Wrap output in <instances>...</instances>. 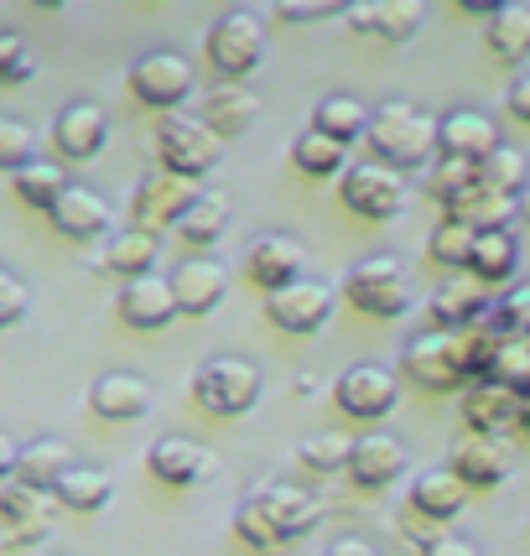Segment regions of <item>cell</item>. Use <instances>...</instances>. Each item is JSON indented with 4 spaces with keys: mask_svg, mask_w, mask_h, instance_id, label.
<instances>
[{
    "mask_svg": "<svg viewBox=\"0 0 530 556\" xmlns=\"http://www.w3.org/2000/svg\"><path fill=\"white\" fill-rule=\"evenodd\" d=\"M364 141H369V162H380V167L401 172L406 177L411 167H427L437 151V115L427 110H416L411 99H386V104H375L369 110V130H364Z\"/></svg>",
    "mask_w": 530,
    "mask_h": 556,
    "instance_id": "1",
    "label": "cell"
},
{
    "mask_svg": "<svg viewBox=\"0 0 530 556\" xmlns=\"http://www.w3.org/2000/svg\"><path fill=\"white\" fill-rule=\"evenodd\" d=\"M261 390H265V375L255 369V364L240 359V354H218V359H209V364H198L193 369L188 395H193V406L203 416L235 421V416H244L255 401H261Z\"/></svg>",
    "mask_w": 530,
    "mask_h": 556,
    "instance_id": "2",
    "label": "cell"
},
{
    "mask_svg": "<svg viewBox=\"0 0 530 556\" xmlns=\"http://www.w3.org/2000/svg\"><path fill=\"white\" fill-rule=\"evenodd\" d=\"M343 296H349V307H359L375 323L406 317L411 302H416L411 296V276L395 255H364V261H354L349 276H343Z\"/></svg>",
    "mask_w": 530,
    "mask_h": 556,
    "instance_id": "3",
    "label": "cell"
},
{
    "mask_svg": "<svg viewBox=\"0 0 530 556\" xmlns=\"http://www.w3.org/2000/svg\"><path fill=\"white\" fill-rule=\"evenodd\" d=\"M203 52H209V63H214L229 84L244 78V73H255L261 68V58H265V16L261 11H250V5L224 11V16L209 26Z\"/></svg>",
    "mask_w": 530,
    "mask_h": 556,
    "instance_id": "4",
    "label": "cell"
},
{
    "mask_svg": "<svg viewBox=\"0 0 530 556\" xmlns=\"http://www.w3.org/2000/svg\"><path fill=\"white\" fill-rule=\"evenodd\" d=\"M156 156H162V172L182 177V182H203L218 167L224 141L198 115H167L156 125Z\"/></svg>",
    "mask_w": 530,
    "mask_h": 556,
    "instance_id": "5",
    "label": "cell"
},
{
    "mask_svg": "<svg viewBox=\"0 0 530 556\" xmlns=\"http://www.w3.org/2000/svg\"><path fill=\"white\" fill-rule=\"evenodd\" d=\"M130 94H136V104H146V110H162V115H177V104H188L198 89V73L193 63L182 58V52L172 48H156V52H141L136 63H130Z\"/></svg>",
    "mask_w": 530,
    "mask_h": 556,
    "instance_id": "6",
    "label": "cell"
},
{
    "mask_svg": "<svg viewBox=\"0 0 530 556\" xmlns=\"http://www.w3.org/2000/svg\"><path fill=\"white\" fill-rule=\"evenodd\" d=\"M401 375H411L421 390L432 395H453V390H468L474 375L463 364V339L458 333H427V339H411L406 354H401Z\"/></svg>",
    "mask_w": 530,
    "mask_h": 556,
    "instance_id": "7",
    "label": "cell"
},
{
    "mask_svg": "<svg viewBox=\"0 0 530 556\" xmlns=\"http://www.w3.org/2000/svg\"><path fill=\"white\" fill-rule=\"evenodd\" d=\"M198 203V182H182V177H172V172H146L141 182L130 188V203H125V214H130V229H141V235H162V229H177V218L188 214Z\"/></svg>",
    "mask_w": 530,
    "mask_h": 556,
    "instance_id": "8",
    "label": "cell"
},
{
    "mask_svg": "<svg viewBox=\"0 0 530 556\" xmlns=\"http://www.w3.org/2000/svg\"><path fill=\"white\" fill-rule=\"evenodd\" d=\"M406 177L401 172L380 167V162H349L343 167V177H338V198H343V208L359 218H375V224H386V218H395L401 208H406Z\"/></svg>",
    "mask_w": 530,
    "mask_h": 556,
    "instance_id": "9",
    "label": "cell"
},
{
    "mask_svg": "<svg viewBox=\"0 0 530 556\" xmlns=\"http://www.w3.org/2000/svg\"><path fill=\"white\" fill-rule=\"evenodd\" d=\"M333 401L343 416H354V421H380L401 406V375L386 369V364H354V369H343L333 386Z\"/></svg>",
    "mask_w": 530,
    "mask_h": 556,
    "instance_id": "10",
    "label": "cell"
},
{
    "mask_svg": "<svg viewBox=\"0 0 530 556\" xmlns=\"http://www.w3.org/2000/svg\"><path fill=\"white\" fill-rule=\"evenodd\" d=\"M328 317H333V287H328V281H313V276H302V281H291L287 291H270V296H265V323H270L276 333H291V339L317 333Z\"/></svg>",
    "mask_w": 530,
    "mask_h": 556,
    "instance_id": "11",
    "label": "cell"
},
{
    "mask_svg": "<svg viewBox=\"0 0 530 556\" xmlns=\"http://www.w3.org/2000/svg\"><path fill=\"white\" fill-rule=\"evenodd\" d=\"M244 500L270 520V531L281 535V541H302V535H313L317 526H323V500L307 494V489L287 484V479H265V484H255Z\"/></svg>",
    "mask_w": 530,
    "mask_h": 556,
    "instance_id": "12",
    "label": "cell"
},
{
    "mask_svg": "<svg viewBox=\"0 0 530 556\" xmlns=\"http://www.w3.org/2000/svg\"><path fill=\"white\" fill-rule=\"evenodd\" d=\"M406 468H411L406 442H401V437H390V432L354 437L349 463H343L349 484H354V489H369V494H380V489H390L395 479H406Z\"/></svg>",
    "mask_w": 530,
    "mask_h": 556,
    "instance_id": "13",
    "label": "cell"
},
{
    "mask_svg": "<svg viewBox=\"0 0 530 556\" xmlns=\"http://www.w3.org/2000/svg\"><path fill=\"white\" fill-rule=\"evenodd\" d=\"M302 266H307L302 240H291V235H281V229L255 235L250 250H244V276H250L265 296H270V291H287L291 281H302Z\"/></svg>",
    "mask_w": 530,
    "mask_h": 556,
    "instance_id": "14",
    "label": "cell"
},
{
    "mask_svg": "<svg viewBox=\"0 0 530 556\" xmlns=\"http://www.w3.org/2000/svg\"><path fill=\"white\" fill-rule=\"evenodd\" d=\"M110 141V115L99 110L94 99H73L58 110V121H52V146H58V156L63 162H94L99 151Z\"/></svg>",
    "mask_w": 530,
    "mask_h": 556,
    "instance_id": "15",
    "label": "cell"
},
{
    "mask_svg": "<svg viewBox=\"0 0 530 556\" xmlns=\"http://www.w3.org/2000/svg\"><path fill=\"white\" fill-rule=\"evenodd\" d=\"M167 287L172 302H177V317H209L224 302V291H229V270L214 255H193V261H182L172 270Z\"/></svg>",
    "mask_w": 530,
    "mask_h": 556,
    "instance_id": "16",
    "label": "cell"
},
{
    "mask_svg": "<svg viewBox=\"0 0 530 556\" xmlns=\"http://www.w3.org/2000/svg\"><path fill=\"white\" fill-rule=\"evenodd\" d=\"M500 125L489 121L483 110H447L442 121H437V151L442 156H453V162H468V167H479L489 151H500Z\"/></svg>",
    "mask_w": 530,
    "mask_h": 556,
    "instance_id": "17",
    "label": "cell"
},
{
    "mask_svg": "<svg viewBox=\"0 0 530 556\" xmlns=\"http://www.w3.org/2000/svg\"><path fill=\"white\" fill-rule=\"evenodd\" d=\"M421 0H359L343 11V26L354 37H369V42H406L411 31L421 26Z\"/></svg>",
    "mask_w": 530,
    "mask_h": 556,
    "instance_id": "18",
    "label": "cell"
},
{
    "mask_svg": "<svg viewBox=\"0 0 530 556\" xmlns=\"http://www.w3.org/2000/svg\"><path fill=\"white\" fill-rule=\"evenodd\" d=\"M115 313L125 317V328H136V333H162L172 317H177V302H172V287L167 276H136V281H125L121 296H115Z\"/></svg>",
    "mask_w": 530,
    "mask_h": 556,
    "instance_id": "19",
    "label": "cell"
},
{
    "mask_svg": "<svg viewBox=\"0 0 530 556\" xmlns=\"http://www.w3.org/2000/svg\"><path fill=\"white\" fill-rule=\"evenodd\" d=\"M48 218H52V229H58L63 240L89 244V240H99V235L110 229V203H104V193H94V188L68 182V188L58 193V203L48 208Z\"/></svg>",
    "mask_w": 530,
    "mask_h": 556,
    "instance_id": "20",
    "label": "cell"
},
{
    "mask_svg": "<svg viewBox=\"0 0 530 556\" xmlns=\"http://www.w3.org/2000/svg\"><path fill=\"white\" fill-rule=\"evenodd\" d=\"M261 94H250L244 84H214L209 94H203V110H198V121L214 130L218 141H235L244 130H255L261 125Z\"/></svg>",
    "mask_w": 530,
    "mask_h": 556,
    "instance_id": "21",
    "label": "cell"
},
{
    "mask_svg": "<svg viewBox=\"0 0 530 556\" xmlns=\"http://www.w3.org/2000/svg\"><path fill=\"white\" fill-rule=\"evenodd\" d=\"M146 468L167 489H193L203 479H214V458H209V447H198L193 437H162V442H151Z\"/></svg>",
    "mask_w": 530,
    "mask_h": 556,
    "instance_id": "22",
    "label": "cell"
},
{
    "mask_svg": "<svg viewBox=\"0 0 530 556\" xmlns=\"http://www.w3.org/2000/svg\"><path fill=\"white\" fill-rule=\"evenodd\" d=\"M453 473L463 479V489L474 494V489H500L509 479V447L500 442V437H463L458 447H453V463H447Z\"/></svg>",
    "mask_w": 530,
    "mask_h": 556,
    "instance_id": "23",
    "label": "cell"
},
{
    "mask_svg": "<svg viewBox=\"0 0 530 556\" xmlns=\"http://www.w3.org/2000/svg\"><path fill=\"white\" fill-rule=\"evenodd\" d=\"M483 317H489V291L474 276H458V281L437 287L432 302H427V323L437 333H463V328H474Z\"/></svg>",
    "mask_w": 530,
    "mask_h": 556,
    "instance_id": "24",
    "label": "cell"
},
{
    "mask_svg": "<svg viewBox=\"0 0 530 556\" xmlns=\"http://www.w3.org/2000/svg\"><path fill=\"white\" fill-rule=\"evenodd\" d=\"M406 505L416 520H458L463 509H468V489L453 468H427V473H416L406 489Z\"/></svg>",
    "mask_w": 530,
    "mask_h": 556,
    "instance_id": "25",
    "label": "cell"
},
{
    "mask_svg": "<svg viewBox=\"0 0 530 556\" xmlns=\"http://www.w3.org/2000/svg\"><path fill=\"white\" fill-rule=\"evenodd\" d=\"M463 421L474 437H505L520 421V395L494 386V380H474L463 390Z\"/></svg>",
    "mask_w": 530,
    "mask_h": 556,
    "instance_id": "26",
    "label": "cell"
},
{
    "mask_svg": "<svg viewBox=\"0 0 530 556\" xmlns=\"http://www.w3.org/2000/svg\"><path fill=\"white\" fill-rule=\"evenodd\" d=\"M89 406L104 421H141L151 412V386H146L136 369H110L99 375L94 390H89Z\"/></svg>",
    "mask_w": 530,
    "mask_h": 556,
    "instance_id": "27",
    "label": "cell"
},
{
    "mask_svg": "<svg viewBox=\"0 0 530 556\" xmlns=\"http://www.w3.org/2000/svg\"><path fill=\"white\" fill-rule=\"evenodd\" d=\"M48 494L63 509H73V515H99V509L115 500V479L104 468H94V463H73V468H63V479Z\"/></svg>",
    "mask_w": 530,
    "mask_h": 556,
    "instance_id": "28",
    "label": "cell"
},
{
    "mask_svg": "<svg viewBox=\"0 0 530 556\" xmlns=\"http://www.w3.org/2000/svg\"><path fill=\"white\" fill-rule=\"evenodd\" d=\"M229 224H235V203L224 193H198V203L188 214L177 218V240L188 244V250H214L224 235H229Z\"/></svg>",
    "mask_w": 530,
    "mask_h": 556,
    "instance_id": "29",
    "label": "cell"
},
{
    "mask_svg": "<svg viewBox=\"0 0 530 556\" xmlns=\"http://www.w3.org/2000/svg\"><path fill=\"white\" fill-rule=\"evenodd\" d=\"M63 468H73V447L63 437H31L26 447H16V473L11 479H22L26 489H52L63 479Z\"/></svg>",
    "mask_w": 530,
    "mask_h": 556,
    "instance_id": "30",
    "label": "cell"
},
{
    "mask_svg": "<svg viewBox=\"0 0 530 556\" xmlns=\"http://www.w3.org/2000/svg\"><path fill=\"white\" fill-rule=\"evenodd\" d=\"M520 266V240H515V229H483L479 240H474V255H468V276L479 281V287H505L509 276Z\"/></svg>",
    "mask_w": 530,
    "mask_h": 556,
    "instance_id": "31",
    "label": "cell"
},
{
    "mask_svg": "<svg viewBox=\"0 0 530 556\" xmlns=\"http://www.w3.org/2000/svg\"><path fill=\"white\" fill-rule=\"evenodd\" d=\"M483 42H489V58L505 63V68L530 63V5H500V11L489 16Z\"/></svg>",
    "mask_w": 530,
    "mask_h": 556,
    "instance_id": "32",
    "label": "cell"
},
{
    "mask_svg": "<svg viewBox=\"0 0 530 556\" xmlns=\"http://www.w3.org/2000/svg\"><path fill=\"white\" fill-rule=\"evenodd\" d=\"M313 130L328 136V141H338V146L364 141V130H369V104L354 94H323L313 110Z\"/></svg>",
    "mask_w": 530,
    "mask_h": 556,
    "instance_id": "33",
    "label": "cell"
},
{
    "mask_svg": "<svg viewBox=\"0 0 530 556\" xmlns=\"http://www.w3.org/2000/svg\"><path fill=\"white\" fill-rule=\"evenodd\" d=\"M156 235H141V229H121L104 240V270H115L121 281H136V276H151L156 270Z\"/></svg>",
    "mask_w": 530,
    "mask_h": 556,
    "instance_id": "34",
    "label": "cell"
},
{
    "mask_svg": "<svg viewBox=\"0 0 530 556\" xmlns=\"http://www.w3.org/2000/svg\"><path fill=\"white\" fill-rule=\"evenodd\" d=\"M442 208H447V218H453V224L474 229V235H483V229H509V218H515V203H509V198L483 193L479 182H474L468 193H458L453 203H442Z\"/></svg>",
    "mask_w": 530,
    "mask_h": 556,
    "instance_id": "35",
    "label": "cell"
},
{
    "mask_svg": "<svg viewBox=\"0 0 530 556\" xmlns=\"http://www.w3.org/2000/svg\"><path fill=\"white\" fill-rule=\"evenodd\" d=\"M63 188H68V172H63V162H48V156H31L22 172H11V193L22 198L26 208H42V214L58 203Z\"/></svg>",
    "mask_w": 530,
    "mask_h": 556,
    "instance_id": "36",
    "label": "cell"
},
{
    "mask_svg": "<svg viewBox=\"0 0 530 556\" xmlns=\"http://www.w3.org/2000/svg\"><path fill=\"white\" fill-rule=\"evenodd\" d=\"M474 182H479L483 193H494V198H520V188H526L530 177H526V156L515 151V146H500V151H489L479 167H474Z\"/></svg>",
    "mask_w": 530,
    "mask_h": 556,
    "instance_id": "37",
    "label": "cell"
},
{
    "mask_svg": "<svg viewBox=\"0 0 530 556\" xmlns=\"http://www.w3.org/2000/svg\"><path fill=\"white\" fill-rule=\"evenodd\" d=\"M291 162L307 172V177H343V167H349V146L328 141V136H317L313 125L291 141Z\"/></svg>",
    "mask_w": 530,
    "mask_h": 556,
    "instance_id": "38",
    "label": "cell"
},
{
    "mask_svg": "<svg viewBox=\"0 0 530 556\" xmlns=\"http://www.w3.org/2000/svg\"><path fill=\"white\" fill-rule=\"evenodd\" d=\"M349 437L338 432H313L296 442V463L307 468V473H343V463H349Z\"/></svg>",
    "mask_w": 530,
    "mask_h": 556,
    "instance_id": "39",
    "label": "cell"
},
{
    "mask_svg": "<svg viewBox=\"0 0 530 556\" xmlns=\"http://www.w3.org/2000/svg\"><path fill=\"white\" fill-rule=\"evenodd\" d=\"M489 380L515 390V395H530V339H500V354L489 364Z\"/></svg>",
    "mask_w": 530,
    "mask_h": 556,
    "instance_id": "40",
    "label": "cell"
},
{
    "mask_svg": "<svg viewBox=\"0 0 530 556\" xmlns=\"http://www.w3.org/2000/svg\"><path fill=\"white\" fill-rule=\"evenodd\" d=\"M474 229H463V224H453V218H442L432 229V240H427V255H432L437 266L447 270H468V255H474Z\"/></svg>",
    "mask_w": 530,
    "mask_h": 556,
    "instance_id": "41",
    "label": "cell"
},
{
    "mask_svg": "<svg viewBox=\"0 0 530 556\" xmlns=\"http://www.w3.org/2000/svg\"><path fill=\"white\" fill-rule=\"evenodd\" d=\"M489 323L500 328V339H530V281L509 287L494 307H489Z\"/></svg>",
    "mask_w": 530,
    "mask_h": 556,
    "instance_id": "42",
    "label": "cell"
},
{
    "mask_svg": "<svg viewBox=\"0 0 530 556\" xmlns=\"http://www.w3.org/2000/svg\"><path fill=\"white\" fill-rule=\"evenodd\" d=\"M37 73V52L22 31H0V89H16Z\"/></svg>",
    "mask_w": 530,
    "mask_h": 556,
    "instance_id": "43",
    "label": "cell"
},
{
    "mask_svg": "<svg viewBox=\"0 0 530 556\" xmlns=\"http://www.w3.org/2000/svg\"><path fill=\"white\" fill-rule=\"evenodd\" d=\"M427 198H437V203H453L458 193H468L474 188V167L468 162H453V156H437L432 167H427Z\"/></svg>",
    "mask_w": 530,
    "mask_h": 556,
    "instance_id": "44",
    "label": "cell"
},
{
    "mask_svg": "<svg viewBox=\"0 0 530 556\" xmlns=\"http://www.w3.org/2000/svg\"><path fill=\"white\" fill-rule=\"evenodd\" d=\"M235 535H240L250 552H261V556H276L281 546H287L281 535L270 531V520H265V515L250 505V500H240V509H235Z\"/></svg>",
    "mask_w": 530,
    "mask_h": 556,
    "instance_id": "45",
    "label": "cell"
},
{
    "mask_svg": "<svg viewBox=\"0 0 530 556\" xmlns=\"http://www.w3.org/2000/svg\"><path fill=\"white\" fill-rule=\"evenodd\" d=\"M31 156H37V136H31V125L0 121V172L11 177V172H22Z\"/></svg>",
    "mask_w": 530,
    "mask_h": 556,
    "instance_id": "46",
    "label": "cell"
},
{
    "mask_svg": "<svg viewBox=\"0 0 530 556\" xmlns=\"http://www.w3.org/2000/svg\"><path fill=\"white\" fill-rule=\"evenodd\" d=\"M37 515H42V494H37V489H26L22 479H5V484H0V520H5V531L37 520Z\"/></svg>",
    "mask_w": 530,
    "mask_h": 556,
    "instance_id": "47",
    "label": "cell"
},
{
    "mask_svg": "<svg viewBox=\"0 0 530 556\" xmlns=\"http://www.w3.org/2000/svg\"><path fill=\"white\" fill-rule=\"evenodd\" d=\"M26 307H31V291H26V281L16 276V270L0 266V328H16L26 317Z\"/></svg>",
    "mask_w": 530,
    "mask_h": 556,
    "instance_id": "48",
    "label": "cell"
},
{
    "mask_svg": "<svg viewBox=\"0 0 530 556\" xmlns=\"http://www.w3.org/2000/svg\"><path fill=\"white\" fill-rule=\"evenodd\" d=\"M270 16L287 26H313V22H328L333 16V5L328 0H276L270 5Z\"/></svg>",
    "mask_w": 530,
    "mask_h": 556,
    "instance_id": "49",
    "label": "cell"
},
{
    "mask_svg": "<svg viewBox=\"0 0 530 556\" xmlns=\"http://www.w3.org/2000/svg\"><path fill=\"white\" fill-rule=\"evenodd\" d=\"M52 526H48V515H37V520H26V526H11L5 531V546L11 552H22V546H31V541H48Z\"/></svg>",
    "mask_w": 530,
    "mask_h": 556,
    "instance_id": "50",
    "label": "cell"
},
{
    "mask_svg": "<svg viewBox=\"0 0 530 556\" xmlns=\"http://www.w3.org/2000/svg\"><path fill=\"white\" fill-rule=\"evenodd\" d=\"M505 110H509V115H515V121H520V125H530V73H520V78L509 84Z\"/></svg>",
    "mask_w": 530,
    "mask_h": 556,
    "instance_id": "51",
    "label": "cell"
},
{
    "mask_svg": "<svg viewBox=\"0 0 530 556\" xmlns=\"http://www.w3.org/2000/svg\"><path fill=\"white\" fill-rule=\"evenodd\" d=\"M421 556H479L468 541H458V535H432L427 546H421Z\"/></svg>",
    "mask_w": 530,
    "mask_h": 556,
    "instance_id": "52",
    "label": "cell"
},
{
    "mask_svg": "<svg viewBox=\"0 0 530 556\" xmlns=\"http://www.w3.org/2000/svg\"><path fill=\"white\" fill-rule=\"evenodd\" d=\"M323 556H380L364 535H338L333 546H323Z\"/></svg>",
    "mask_w": 530,
    "mask_h": 556,
    "instance_id": "53",
    "label": "cell"
},
{
    "mask_svg": "<svg viewBox=\"0 0 530 556\" xmlns=\"http://www.w3.org/2000/svg\"><path fill=\"white\" fill-rule=\"evenodd\" d=\"M11 473H16V442H11V437L0 432V484H5Z\"/></svg>",
    "mask_w": 530,
    "mask_h": 556,
    "instance_id": "54",
    "label": "cell"
},
{
    "mask_svg": "<svg viewBox=\"0 0 530 556\" xmlns=\"http://www.w3.org/2000/svg\"><path fill=\"white\" fill-rule=\"evenodd\" d=\"M458 11H468V16H494L500 0H458Z\"/></svg>",
    "mask_w": 530,
    "mask_h": 556,
    "instance_id": "55",
    "label": "cell"
},
{
    "mask_svg": "<svg viewBox=\"0 0 530 556\" xmlns=\"http://www.w3.org/2000/svg\"><path fill=\"white\" fill-rule=\"evenodd\" d=\"M515 214H520V224H530V182L520 188V198H515Z\"/></svg>",
    "mask_w": 530,
    "mask_h": 556,
    "instance_id": "56",
    "label": "cell"
},
{
    "mask_svg": "<svg viewBox=\"0 0 530 556\" xmlns=\"http://www.w3.org/2000/svg\"><path fill=\"white\" fill-rule=\"evenodd\" d=\"M515 427L530 437V395H520V421H515Z\"/></svg>",
    "mask_w": 530,
    "mask_h": 556,
    "instance_id": "57",
    "label": "cell"
}]
</instances>
